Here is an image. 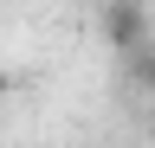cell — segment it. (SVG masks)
I'll return each instance as SVG.
<instances>
[{
  "label": "cell",
  "mask_w": 155,
  "mask_h": 148,
  "mask_svg": "<svg viewBox=\"0 0 155 148\" xmlns=\"http://www.w3.org/2000/svg\"><path fill=\"white\" fill-rule=\"evenodd\" d=\"M97 7H104V32H110L116 52H129V45L149 39V7L142 0H97Z\"/></svg>",
  "instance_id": "1"
},
{
  "label": "cell",
  "mask_w": 155,
  "mask_h": 148,
  "mask_svg": "<svg viewBox=\"0 0 155 148\" xmlns=\"http://www.w3.org/2000/svg\"><path fill=\"white\" fill-rule=\"evenodd\" d=\"M123 71H129V90H136V97H155V39L129 45L123 52Z\"/></svg>",
  "instance_id": "2"
},
{
  "label": "cell",
  "mask_w": 155,
  "mask_h": 148,
  "mask_svg": "<svg viewBox=\"0 0 155 148\" xmlns=\"http://www.w3.org/2000/svg\"><path fill=\"white\" fill-rule=\"evenodd\" d=\"M0 97H13V71L7 65H0Z\"/></svg>",
  "instance_id": "3"
}]
</instances>
